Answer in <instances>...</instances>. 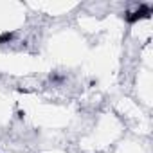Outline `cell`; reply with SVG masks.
I'll use <instances>...</instances> for the list:
<instances>
[{
	"label": "cell",
	"mask_w": 153,
	"mask_h": 153,
	"mask_svg": "<svg viewBox=\"0 0 153 153\" xmlns=\"http://www.w3.org/2000/svg\"><path fill=\"white\" fill-rule=\"evenodd\" d=\"M149 13H151V9L148 7V6H142L140 9H137L135 13H126V22L128 24H135V22H139V20H142V18H148L149 16Z\"/></svg>",
	"instance_id": "cell-1"
},
{
	"label": "cell",
	"mask_w": 153,
	"mask_h": 153,
	"mask_svg": "<svg viewBox=\"0 0 153 153\" xmlns=\"http://www.w3.org/2000/svg\"><path fill=\"white\" fill-rule=\"evenodd\" d=\"M13 36H15L13 33H4L2 36H0V42H2V43H4V42H7V40H11Z\"/></svg>",
	"instance_id": "cell-2"
}]
</instances>
